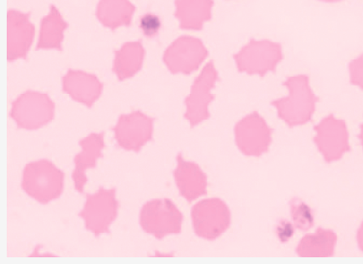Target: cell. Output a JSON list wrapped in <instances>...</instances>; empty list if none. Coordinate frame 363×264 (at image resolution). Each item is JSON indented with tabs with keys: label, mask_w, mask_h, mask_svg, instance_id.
<instances>
[{
	"label": "cell",
	"mask_w": 363,
	"mask_h": 264,
	"mask_svg": "<svg viewBox=\"0 0 363 264\" xmlns=\"http://www.w3.org/2000/svg\"><path fill=\"white\" fill-rule=\"evenodd\" d=\"M283 85L288 89V96L271 103L277 114L289 127L308 123L319 101L311 88L309 77L306 75L291 76Z\"/></svg>",
	"instance_id": "6da1fadb"
},
{
	"label": "cell",
	"mask_w": 363,
	"mask_h": 264,
	"mask_svg": "<svg viewBox=\"0 0 363 264\" xmlns=\"http://www.w3.org/2000/svg\"><path fill=\"white\" fill-rule=\"evenodd\" d=\"M64 177V173L49 160H38L25 166L21 187L34 200L47 205L62 194Z\"/></svg>",
	"instance_id": "7a4b0ae2"
},
{
	"label": "cell",
	"mask_w": 363,
	"mask_h": 264,
	"mask_svg": "<svg viewBox=\"0 0 363 264\" xmlns=\"http://www.w3.org/2000/svg\"><path fill=\"white\" fill-rule=\"evenodd\" d=\"M55 110L49 95L28 90L12 103L11 117L19 129L35 131L53 120Z\"/></svg>",
	"instance_id": "3957f363"
},
{
	"label": "cell",
	"mask_w": 363,
	"mask_h": 264,
	"mask_svg": "<svg viewBox=\"0 0 363 264\" xmlns=\"http://www.w3.org/2000/svg\"><path fill=\"white\" fill-rule=\"evenodd\" d=\"M283 58L282 47L279 43L254 39L233 56L239 71L259 76L275 71Z\"/></svg>",
	"instance_id": "277c9868"
},
{
	"label": "cell",
	"mask_w": 363,
	"mask_h": 264,
	"mask_svg": "<svg viewBox=\"0 0 363 264\" xmlns=\"http://www.w3.org/2000/svg\"><path fill=\"white\" fill-rule=\"evenodd\" d=\"M183 214L169 199H154L143 206L140 222L143 231L162 240L182 231Z\"/></svg>",
	"instance_id": "5b68a950"
},
{
	"label": "cell",
	"mask_w": 363,
	"mask_h": 264,
	"mask_svg": "<svg viewBox=\"0 0 363 264\" xmlns=\"http://www.w3.org/2000/svg\"><path fill=\"white\" fill-rule=\"evenodd\" d=\"M191 218L196 235L201 239L214 241L221 237L231 226V212L221 199L208 198L192 207Z\"/></svg>",
	"instance_id": "8992f818"
},
{
	"label": "cell",
	"mask_w": 363,
	"mask_h": 264,
	"mask_svg": "<svg viewBox=\"0 0 363 264\" xmlns=\"http://www.w3.org/2000/svg\"><path fill=\"white\" fill-rule=\"evenodd\" d=\"M218 81V72L213 62L203 68L191 86L189 96L185 98L184 118L191 127L210 118L209 108L215 99L213 91Z\"/></svg>",
	"instance_id": "52a82bcc"
},
{
	"label": "cell",
	"mask_w": 363,
	"mask_h": 264,
	"mask_svg": "<svg viewBox=\"0 0 363 264\" xmlns=\"http://www.w3.org/2000/svg\"><path fill=\"white\" fill-rule=\"evenodd\" d=\"M118 214V201L116 189L101 187L94 194H87L84 209L79 217L84 219L85 227L95 236L110 233V227Z\"/></svg>",
	"instance_id": "ba28073f"
},
{
	"label": "cell",
	"mask_w": 363,
	"mask_h": 264,
	"mask_svg": "<svg viewBox=\"0 0 363 264\" xmlns=\"http://www.w3.org/2000/svg\"><path fill=\"white\" fill-rule=\"evenodd\" d=\"M272 130L258 112H252L242 118L235 127L238 149L248 157H261L269 151Z\"/></svg>",
	"instance_id": "9c48e42d"
},
{
	"label": "cell",
	"mask_w": 363,
	"mask_h": 264,
	"mask_svg": "<svg viewBox=\"0 0 363 264\" xmlns=\"http://www.w3.org/2000/svg\"><path fill=\"white\" fill-rule=\"evenodd\" d=\"M314 144L327 163L339 161L351 149L345 121L330 115L314 127Z\"/></svg>",
	"instance_id": "30bf717a"
},
{
	"label": "cell",
	"mask_w": 363,
	"mask_h": 264,
	"mask_svg": "<svg viewBox=\"0 0 363 264\" xmlns=\"http://www.w3.org/2000/svg\"><path fill=\"white\" fill-rule=\"evenodd\" d=\"M207 55L208 51L200 39L183 36L167 47L163 62L172 74L189 75L201 66Z\"/></svg>",
	"instance_id": "8fae6325"
},
{
	"label": "cell",
	"mask_w": 363,
	"mask_h": 264,
	"mask_svg": "<svg viewBox=\"0 0 363 264\" xmlns=\"http://www.w3.org/2000/svg\"><path fill=\"white\" fill-rule=\"evenodd\" d=\"M155 119L141 111L121 115L113 129L115 139L121 148L138 153L152 140Z\"/></svg>",
	"instance_id": "7c38bea8"
},
{
	"label": "cell",
	"mask_w": 363,
	"mask_h": 264,
	"mask_svg": "<svg viewBox=\"0 0 363 264\" xmlns=\"http://www.w3.org/2000/svg\"><path fill=\"white\" fill-rule=\"evenodd\" d=\"M35 27L30 14L16 10L7 13V59L9 62L27 58L31 49Z\"/></svg>",
	"instance_id": "4fadbf2b"
},
{
	"label": "cell",
	"mask_w": 363,
	"mask_h": 264,
	"mask_svg": "<svg viewBox=\"0 0 363 264\" xmlns=\"http://www.w3.org/2000/svg\"><path fill=\"white\" fill-rule=\"evenodd\" d=\"M63 92L73 101L92 108L101 98L104 85L99 78L84 71L69 70L62 79Z\"/></svg>",
	"instance_id": "5bb4252c"
},
{
	"label": "cell",
	"mask_w": 363,
	"mask_h": 264,
	"mask_svg": "<svg viewBox=\"0 0 363 264\" xmlns=\"http://www.w3.org/2000/svg\"><path fill=\"white\" fill-rule=\"evenodd\" d=\"M174 179L181 196L189 202L207 194L208 181L206 173L198 164L187 161L181 154L177 157Z\"/></svg>",
	"instance_id": "9a60e30c"
},
{
	"label": "cell",
	"mask_w": 363,
	"mask_h": 264,
	"mask_svg": "<svg viewBox=\"0 0 363 264\" xmlns=\"http://www.w3.org/2000/svg\"><path fill=\"white\" fill-rule=\"evenodd\" d=\"M82 151L74 159L75 168L72 179L77 192L84 193L87 183V171L96 167L97 160L103 157L102 151L105 148L104 132L92 133L79 142Z\"/></svg>",
	"instance_id": "2e32d148"
},
{
	"label": "cell",
	"mask_w": 363,
	"mask_h": 264,
	"mask_svg": "<svg viewBox=\"0 0 363 264\" xmlns=\"http://www.w3.org/2000/svg\"><path fill=\"white\" fill-rule=\"evenodd\" d=\"M213 0H175V17L184 30L198 31L211 19Z\"/></svg>",
	"instance_id": "e0dca14e"
},
{
	"label": "cell",
	"mask_w": 363,
	"mask_h": 264,
	"mask_svg": "<svg viewBox=\"0 0 363 264\" xmlns=\"http://www.w3.org/2000/svg\"><path fill=\"white\" fill-rule=\"evenodd\" d=\"M68 24L60 11L51 6L50 11L42 19L37 50H62L65 32Z\"/></svg>",
	"instance_id": "ac0fdd59"
},
{
	"label": "cell",
	"mask_w": 363,
	"mask_h": 264,
	"mask_svg": "<svg viewBox=\"0 0 363 264\" xmlns=\"http://www.w3.org/2000/svg\"><path fill=\"white\" fill-rule=\"evenodd\" d=\"M135 6L130 0H99L97 19L104 27L114 30L131 25Z\"/></svg>",
	"instance_id": "d6986e66"
},
{
	"label": "cell",
	"mask_w": 363,
	"mask_h": 264,
	"mask_svg": "<svg viewBox=\"0 0 363 264\" xmlns=\"http://www.w3.org/2000/svg\"><path fill=\"white\" fill-rule=\"evenodd\" d=\"M337 235L327 229H318L313 234L305 236L296 248L298 256L304 258H325L334 256Z\"/></svg>",
	"instance_id": "ffe728a7"
},
{
	"label": "cell",
	"mask_w": 363,
	"mask_h": 264,
	"mask_svg": "<svg viewBox=\"0 0 363 264\" xmlns=\"http://www.w3.org/2000/svg\"><path fill=\"white\" fill-rule=\"evenodd\" d=\"M145 51L140 42H125L115 52L113 71L119 81L135 76L144 64Z\"/></svg>",
	"instance_id": "44dd1931"
},
{
	"label": "cell",
	"mask_w": 363,
	"mask_h": 264,
	"mask_svg": "<svg viewBox=\"0 0 363 264\" xmlns=\"http://www.w3.org/2000/svg\"><path fill=\"white\" fill-rule=\"evenodd\" d=\"M289 209L294 226L301 231H310L314 226V214L312 209L300 198H293L289 202Z\"/></svg>",
	"instance_id": "7402d4cb"
},
{
	"label": "cell",
	"mask_w": 363,
	"mask_h": 264,
	"mask_svg": "<svg viewBox=\"0 0 363 264\" xmlns=\"http://www.w3.org/2000/svg\"><path fill=\"white\" fill-rule=\"evenodd\" d=\"M162 27L161 19L154 14H146L140 19V28L146 37H154Z\"/></svg>",
	"instance_id": "603a6c76"
},
{
	"label": "cell",
	"mask_w": 363,
	"mask_h": 264,
	"mask_svg": "<svg viewBox=\"0 0 363 264\" xmlns=\"http://www.w3.org/2000/svg\"><path fill=\"white\" fill-rule=\"evenodd\" d=\"M350 81L363 90V54L349 64Z\"/></svg>",
	"instance_id": "cb8c5ba5"
},
{
	"label": "cell",
	"mask_w": 363,
	"mask_h": 264,
	"mask_svg": "<svg viewBox=\"0 0 363 264\" xmlns=\"http://www.w3.org/2000/svg\"><path fill=\"white\" fill-rule=\"evenodd\" d=\"M294 233H295V226L291 223L285 222V220L280 222L276 227L277 236L282 243L291 240Z\"/></svg>",
	"instance_id": "d4e9b609"
},
{
	"label": "cell",
	"mask_w": 363,
	"mask_h": 264,
	"mask_svg": "<svg viewBox=\"0 0 363 264\" xmlns=\"http://www.w3.org/2000/svg\"><path fill=\"white\" fill-rule=\"evenodd\" d=\"M357 241L358 248H359V249L363 253V222L362 223L359 229H358L357 234Z\"/></svg>",
	"instance_id": "484cf974"
},
{
	"label": "cell",
	"mask_w": 363,
	"mask_h": 264,
	"mask_svg": "<svg viewBox=\"0 0 363 264\" xmlns=\"http://www.w3.org/2000/svg\"><path fill=\"white\" fill-rule=\"evenodd\" d=\"M359 139L361 141L362 147L363 149V123L361 125L360 134H359Z\"/></svg>",
	"instance_id": "4316f807"
},
{
	"label": "cell",
	"mask_w": 363,
	"mask_h": 264,
	"mask_svg": "<svg viewBox=\"0 0 363 264\" xmlns=\"http://www.w3.org/2000/svg\"><path fill=\"white\" fill-rule=\"evenodd\" d=\"M320 1L327 2V3H335L342 1V0H320Z\"/></svg>",
	"instance_id": "83f0119b"
}]
</instances>
